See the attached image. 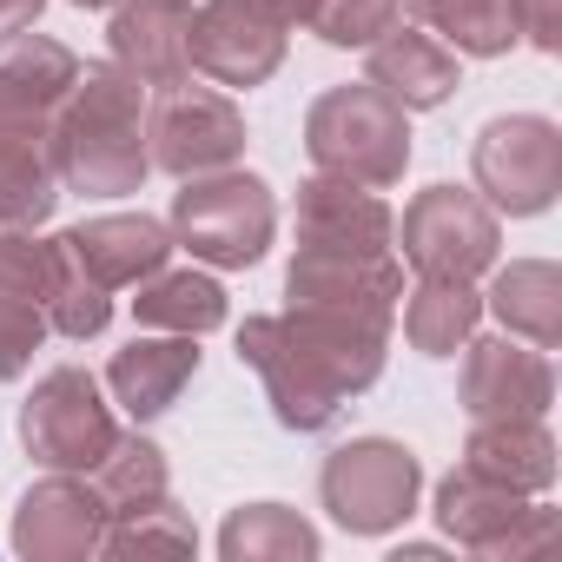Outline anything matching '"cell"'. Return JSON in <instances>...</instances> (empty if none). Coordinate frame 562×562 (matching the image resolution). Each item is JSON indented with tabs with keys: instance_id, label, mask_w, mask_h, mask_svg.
<instances>
[{
	"instance_id": "cell-1",
	"label": "cell",
	"mask_w": 562,
	"mask_h": 562,
	"mask_svg": "<svg viewBox=\"0 0 562 562\" xmlns=\"http://www.w3.org/2000/svg\"><path fill=\"white\" fill-rule=\"evenodd\" d=\"M384 338L391 331L378 325L292 305V318H251L238 331V358L265 378L271 417L285 430H331L345 404L378 384Z\"/></svg>"
},
{
	"instance_id": "cell-2",
	"label": "cell",
	"mask_w": 562,
	"mask_h": 562,
	"mask_svg": "<svg viewBox=\"0 0 562 562\" xmlns=\"http://www.w3.org/2000/svg\"><path fill=\"white\" fill-rule=\"evenodd\" d=\"M146 126H139V80L120 67H80L54 113V172L74 192H139L146 179Z\"/></svg>"
},
{
	"instance_id": "cell-3",
	"label": "cell",
	"mask_w": 562,
	"mask_h": 562,
	"mask_svg": "<svg viewBox=\"0 0 562 562\" xmlns=\"http://www.w3.org/2000/svg\"><path fill=\"white\" fill-rule=\"evenodd\" d=\"M305 153L325 179L384 192L411 166V113L391 93H378L371 80L364 87H331L305 113Z\"/></svg>"
},
{
	"instance_id": "cell-4",
	"label": "cell",
	"mask_w": 562,
	"mask_h": 562,
	"mask_svg": "<svg viewBox=\"0 0 562 562\" xmlns=\"http://www.w3.org/2000/svg\"><path fill=\"white\" fill-rule=\"evenodd\" d=\"M271 232H278V205H271V186L251 179V172H232V166L225 172H199L172 199V238L192 258L218 265V271L258 265Z\"/></svg>"
},
{
	"instance_id": "cell-5",
	"label": "cell",
	"mask_w": 562,
	"mask_h": 562,
	"mask_svg": "<svg viewBox=\"0 0 562 562\" xmlns=\"http://www.w3.org/2000/svg\"><path fill=\"white\" fill-rule=\"evenodd\" d=\"M417 457L391 437H351L325 457V476H318V496L331 509V522H345L351 536H384L397 529L411 509H417Z\"/></svg>"
},
{
	"instance_id": "cell-6",
	"label": "cell",
	"mask_w": 562,
	"mask_h": 562,
	"mask_svg": "<svg viewBox=\"0 0 562 562\" xmlns=\"http://www.w3.org/2000/svg\"><path fill=\"white\" fill-rule=\"evenodd\" d=\"M470 172H476V192H483L490 212H509V218L549 212V199L562 186V133H555V120H542V113L490 120L476 133Z\"/></svg>"
},
{
	"instance_id": "cell-7",
	"label": "cell",
	"mask_w": 562,
	"mask_h": 562,
	"mask_svg": "<svg viewBox=\"0 0 562 562\" xmlns=\"http://www.w3.org/2000/svg\"><path fill=\"white\" fill-rule=\"evenodd\" d=\"M113 411L100 404V384L80 371V364H60L34 384V397L21 404V443L34 450V463L47 470H93L106 450H113Z\"/></svg>"
},
{
	"instance_id": "cell-8",
	"label": "cell",
	"mask_w": 562,
	"mask_h": 562,
	"mask_svg": "<svg viewBox=\"0 0 562 562\" xmlns=\"http://www.w3.org/2000/svg\"><path fill=\"white\" fill-rule=\"evenodd\" d=\"M245 153V113L212 93V87H166L146 113V159L172 179H199V172H225Z\"/></svg>"
},
{
	"instance_id": "cell-9",
	"label": "cell",
	"mask_w": 562,
	"mask_h": 562,
	"mask_svg": "<svg viewBox=\"0 0 562 562\" xmlns=\"http://www.w3.org/2000/svg\"><path fill=\"white\" fill-rule=\"evenodd\" d=\"M496 212L470 186H430L404 205V258L417 278H476L496 265Z\"/></svg>"
},
{
	"instance_id": "cell-10",
	"label": "cell",
	"mask_w": 562,
	"mask_h": 562,
	"mask_svg": "<svg viewBox=\"0 0 562 562\" xmlns=\"http://www.w3.org/2000/svg\"><path fill=\"white\" fill-rule=\"evenodd\" d=\"M285 292L305 312H331V318H358L391 331V312L404 299V271L391 251H305L285 271Z\"/></svg>"
},
{
	"instance_id": "cell-11",
	"label": "cell",
	"mask_w": 562,
	"mask_h": 562,
	"mask_svg": "<svg viewBox=\"0 0 562 562\" xmlns=\"http://www.w3.org/2000/svg\"><path fill=\"white\" fill-rule=\"evenodd\" d=\"M186 54H192V74L218 87H265L285 60V27L251 14L245 0H205V8H192Z\"/></svg>"
},
{
	"instance_id": "cell-12",
	"label": "cell",
	"mask_w": 562,
	"mask_h": 562,
	"mask_svg": "<svg viewBox=\"0 0 562 562\" xmlns=\"http://www.w3.org/2000/svg\"><path fill=\"white\" fill-rule=\"evenodd\" d=\"M463 411L470 424H490V417H542L549 397H555V378H549V358L522 338H483V345H463Z\"/></svg>"
},
{
	"instance_id": "cell-13",
	"label": "cell",
	"mask_w": 562,
	"mask_h": 562,
	"mask_svg": "<svg viewBox=\"0 0 562 562\" xmlns=\"http://www.w3.org/2000/svg\"><path fill=\"white\" fill-rule=\"evenodd\" d=\"M106 536V509H100V490H87L80 476L54 470L47 483H34L14 509V549L34 555V562H74V555H93Z\"/></svg>"
},
{
	"instance_id": "cell-14",
	"label": "cell",
	"mask_w": 562,
	"mask_h": 562,
	"mask_svg": "<svg viewBox=\"0 0 562 562\" xmlns=\"http://www.w3.org/2000/svg\"><path fill=\"white\" fill-rule=\"evenodd\" d=\"M186 34H192V0H120V14L106 27L120 74H133L139 87H159V93L192 80Z\"/></svg>"
},
{
	"instance_id": "cell-15",
	"label": "cell",
	"mask_w": 562,
	"mask_h": 562,
	"mask_svg": "<svg viewBox=\"0 0 562 562\" xmlns=\"http://www.w3.org/2000/svg\"><path fill=\"white\" fill-rule=\"evenodd\" d=\"M80 80V60L47 34H8L0 41V126H54L67 87Z\"/></svg>"
},
{
	"instance_id": "cell-16",
	"label": "cell",
	"mask_w": 562,
	"mask_h": 562,
	"mask_svg": "<svg viewBox=\"0 0 562 562\" xmlns=\"http://www.w3.org/2000/svg\"><path fill=\"white\" fill-rule=\"evenodd\" d=\"M60 251H74L106 292H126V285H139V278H153L166 258H172V232L159 225V218H146V212H113V218H87V225H74V232H60L54 238Z\"/></svg>"
},
{
	"instance_id": "cell-17",
	"label": "cell",
	"mask_w": 562,
	"mask_h": 562,
	"mask_svg": "<svg viewBox=\"0 0 562 562\" xmlns=\"http://www.w3.org/2000/svg\"><path fill=\"white\" fill-rule=\"evenodd\" d=\"M299 245L305 251H391V205L345 179H312L299 192Z\"/></svg>"
},
{
	"instance_id": "cell-18",
	"label": "cell",
	"mask_w": 562,
	"mask_h": 562,
	"mask_svg": "<svg viewBox=\"0 0 562 562\" xmlns=\"http://www.w3.org/2000/svg\"><path fill=\"white\" fill-rule=\"evenodd\" d=\"M371 87L391 93L404 113H430V106H443L457 93V54L437 34L397 21L391 34L371 41Z\"/></svg>"
},
{
	"instance_id": "cell-19",
	"label": "cell",
	"mask_w": 562,
	"mask_h": 562,
	"mask_svg": "<svg viewBox=\"0 0 562 562\" xmlns=\"http://www.w3.org/2000/svg\"><path fill=\"white\" fill-rule=\"evenodd\" d=\"M192 371H199V345L179 338V331H159V338H133L106 364V384H113V397L126 404L133 424H153V417H166L179 404V391L192 384Z\"/></svg>"
},
{
	"instance_id": "cell-20",
	"label": "cell",
	"mask_w": 562,
	"mask_h": 562,
	"mask_svg": "<svg viewBox=\"0 0 562 562\" xmlns=\"http://www.w3.org/2000/svg\"><path fill=\"white\" fill-rule=\"evenodd\" d=\"M529 516V503H522V490H509V483H496V476H483V470H450L443 476V490H437V522L463 542V549H483V555H503V536L516 529Z\"/></svg>"
},
{
	"instance_id": "cell-21",
	"label": "cell",
	"mask_w": 562,
	"mask_h": 562,
	"mask_svg": "<svg viewBox=\"0 0 562 562\" xmlns=\"http://www.w3.org/2000/svg\"><path fill=\"white\" fill-rule=\"evenodd\" d=\"M60 205L54 126H0V225H41Z\"/></svg>"
},
{
	"instance_id": "cell-22",
	"label": "cell",
	"mask_w": 562,
	"mask_h": 562,
	"mask_svg": "<svg viewBox=\"0 0 562 562\" xmlns=\"http://www.w3.org/2000/svg\"><path fill=\"white\" fill-rule=\"evenodd\" d=\"M463 463L509 483V490H522V496L555 483V443H549L542 417H490V424H476Z\"/></svg>"
},
{
	"instance_id": "cell-23",
	"label": "cell",
	"mask_w": 562,
	"mask_h": 562,
	"mask_svg": "<svg viewBox=\"0 0 562 562\" xmlns=\"http://www.w3.org/2000/svg\"><path fill=\"white\" fill-rule=\"evenodd\" d=\"M490 312L503 318L509 338H522L536 351H555V338H562V271L549 258H522V265L496 271Z\"/></svg>"
},
{
	"instance_id": "cell-24",
	"label": "cell",
	"mask_w": 562,
	"mask_h": 562,
	"mask_svg": "<svg viewBox=\"0 0 562 562\" xmlns=\"http://www.w3.org/2000/svg\"><path fill=\"white\" fill-rule=\"evenodd\" d=\"M139 325L146 331H179V338H205L225 325V292H218V278L205 271H153L139 278V299H133Z\"/></svg>"
},
{
	"instance_id": "cell-25",
	"label": "cell",
	"mask_w": 562,
	"mask_h": 562,
	"mask_svg": "<svg viewBox=\"0 0 562 562\" xmlns=\"http://www.w3.org/2000/svg\"><path fill=\"white\" fill-rule=\"evenodd\" d=\"M476 318H483V299L470 292V278H424L404 299V338L424 358H450L457 345H470Z\"/></svg>"
},
{
	"instance_id": "cell-26",
	"label": "cell",
	"mask_w": 562,
	"mask_h": 562,
	"mask_svg": "<svg viewBox=\"0 0 562 562\" xmlns=\"http://www.w3.org/2000/svg\"><path fill=\"white\" fill-rule=\"evenodd\" d=\"M404 8H411V21H417L424 34H437V41L457 47V54L490 60V54H509V47H516L509 0H404Z\"/></svg>"
},
{
	"instance_id": "cell-27",
	"label": "cell",
	"mask_w": 562,
	"mask_h": 562,
	"mask_svg": "<svg viewBox=\"0 0 562 562\" xmlns=\"http://www.w3.org/2000/svg\"><path fill=\"white\" fill-rule=\"evenodd\" d=\"M218 555L225 562H265V555H318V529L285 509V503H245L225 516L218 529Z\"/></svg>"
},
{
	"instance_id": "cell-28",
	"label": "cell",
	"mask_w": 562,
	"mask_h": 562,
	"mask_svg": "<svg viewBox=\"0 0 562 562\" xmlns=\"http://www.w3.org/2000/svg\"><path fill=\"white\" fill-rule=\"evenodd\" d=\"M93 490H100V509L106 516H126V509L159 503L166 496V457H159V443L113 437V450L93 463Z\"/></svg>"
},
{
	"instance_id": "cell-29",
	"label": "cell",
	"mask_w": 562,
	"mask_h": 562,
	"mask_svg": "<svg viewBox=\"0 0 562 562\" xmlns=\"http://www.w3.org/2000/svg\"><path fill=\"white\" fill-rule=\"evenodd\" d=\"M47 325L60 331V338H100L106 331V318H113V292L100 285V278L74 258V251H60L54 245V271H47Z\"/></svg>"
},
{
	"instance_id": "cell-30",
	"label": "cell",
	"mask_w": 562,
	"mask_h": 562,
	"mask_svg": "<svg viewBox=\"0 0 562 562\" xmlns=\"http://www.w3.org/2000/svg\"><path fill=\"white\" fill-rule=\"evenodd\" d=\"M192 542L199 536L172 509V496H159L146 509H126V516H106V536H100V549H113V555H186Z\"/></svg>"
},
{
	"instance_id": "cell-31",
	"label": "cell",
	"mask_w": 562,
	"mask_h": 562,
	"mask_svg": "<svg viewBox=\"0 0 562 562\" xmlns=\"http://www.w3.org/2000/svg\"><path fill=\"white\" fill-rule=\"evenodd\" d=\"M404 21V0H312V34L331 47H371Z\"/></svg>"
},
{
	"instance_id": "cell-32",
	"label": "cell",
	"mask_w": 562,
	"mask_h": 562,
	"mask_svg": "<svg viewBox=\"0 0 562 562\" xmlns=\"http://www.w3.org/2000/svg\"><path fill=\"white\" fill-rule=\"evenodd\" d=\"M41 338H47V312L34 299H21V292L0 285V378H21L34 364Z\"/></svg>"
},
{
	"instance_id": "cell-33",
	"label": "cell",
	"mask_w": 562,
	"mask_h": 562,
	"mask_svg": "<svg viewBox=\"0 0 562 562\" xmlns=\"http://www.w3.org/2000/svg\"><path fill=\"white\" fill-rule=\"evenodd\" d=\"M509 27H516V41L555 54L562 47V0H509Z\"/></svg>"
},
{
	"instance_id": "cell-34",
	"label": "cell",
	"mask_w": 562,
	"mask_h": 562,
	"mask_svg": "<svg viewBox=\"0 0 562 562\" xmlns=\"http://www.w3.org/2000/svg\"><path fill=\"white\" fill-rule=\"evenodd\" d=\"M251 14H265L271 27H305L312 21V0H245Z\"/></svg>"
},
{
	"instance_id": "cell-35",
	"label": "cell",
	"mask_w": 562,
	"mask_h": 562,
	"mask_svg": "<svg viewBox=\"0 0 562 562\" xmlns=\"http://www.w3.org/2000/svg\"><path fill=\"white\" fill-rule=\"evenodd\" d=\"M41 8H47V0H0V41L21 34V27H34V21H41Z\"/></svg>"
},
{
	"instance_id": "cell-36",
	"label": "cell",
	"mask_w": 562,
	"mask_h": 562,
	"mask_svg": "<svg viewBox=\"0 0 562 562\" xmlns=\"http://www.w3.org/2000/svg\"><path fill=\"white\" fill-rule=\"evenodd\" d=\"M74 8H113V0H74Z\"/></svg>"
}]
</instances>
